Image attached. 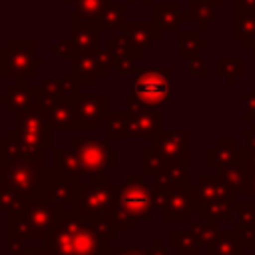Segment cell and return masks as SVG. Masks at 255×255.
<instances>
[{"mask_svg": "<svg viewBox=\"0 0 255 255\" xmlns=\"http://www.w3.org/2000/svg\"><path fill=\"white\" fill-rule=\"evenodd\" d=\"M163 161H165V157L153 145L143 149V167H145L143 171H145V175L157 177L159 171H161V167H163Z\"/></svg>", "mask_w": 255, "mask_h": 255, "instance_id": "4dcf8cb0", "label": "cell"}, {"mask_svg": "<svg viewBox=\"0 0 255 255\" xmlns=\"http://www.w3.org/2000/svg\"><path fill=\"white\" fill-rule=\"evenodd\" d=\"M126 110L129 112V114H141V112H145L147 110V106L135 96V92H131V94H126Z\"/></svg>", "mask_w": 255, "mask_h": 255, "instance_id": "836d02e7", "label": "cell"}, {"mask_svg": "<svg viewBox=\"0 0 255 255\" xmlns=\"http://www.w3.org/2000/svg\"><path fill=\"white\" fill-rule=\"evenodd\" d=\"M153 187L141 175H128L124 183L116 189L114 207L110 209L108 217L126 231H133L137 221L153 219Z\"/></svg>", "mask_w": 255, "mask_h": 255, "instance_id": "3957f363", "label": "cell"}, {"mask_svg": "<svg viewBox=\"0 0 255 255\" xmlns=\"http://www.w3.org/2000/svg\"><path fill=\"white\" fill-rule=\"evenodd\" d=\"M207 44L199 40L197 32L193 30H183L181 32V46H179V54L181 58H193L201 48H205Z\"/></svg>", "mask_w": 255, "mask_h": 255, "instance_id": "f546056e", "label": "cell"}, {"mask_svg": "<svg viewBox=\"0 0 255 255\" xmlns=\"http://www.w3.org/2000/svg\"><path fill=\"white\" fill-rule=\"evenodd\" d=\"M106 2L108 0H72L74 10H72L70 20H88V22H92L100 14V10L106 6Z\"/></svg>", "mask_w": 255, "mask_h": 255, "instance_id": "484cf974", "label": "cell"}, {"mask_svg": "<svg viewBox=\"0 0 255 255\" xmlns=\"http://www.w3.org/2000/svg\"><path fill=\"white\" fill-rule=\"evenodd\" d=\"M110 139H96V137H74L70 145L78 151L86 177L90 183H108V167L118 165V149L108 143Z\"/></svg>", "mask_w": 255, "mask_h": 255, "instance_id": "8992f818", "label": "cell"}, {"mask_svg": "<svg viewBox=\"0 0 255 255\" xmlns=\"http://www.w3.org/2000/svg\"><path fill=\"white\" fill-rule=\"evenodd\" d=\"M169 74L171 70L165 68H141L135 76L133 92L135 96L151 110H159L165 102H169Z\"/></svg>", "mask_w": 255, "mask_h": 255, "instance_id": "30bf717a", "label": "cell"}, {"mask_svg": "<svg viewBox=\"0 0 255 255\" xmlns=\"http://www.w3.org/2000/svg\"><path fill=\"white\" fill-rule=\"evenodd\" d=\"M44 167V159H38L24 149L18 129H8L0 139V183H6L32 199H40Z\"/></svg>", "mask_w": 255, "mask_h": 255, "instance_id": "7a4b0ae2", "label": "cell"}, {"mask_svg": "<svg viewBox=\"0 0 255 255\" xmlns=\"http://www.w3.org/2000/svg\"><path fill=\"white\" fill-rule=\"evenodd\" d=\"M18 137L24 145V149L38 157L44 159L48 151L54 149V128L48 122V118L38 110H28L24 114H18Z\"/></svg>", "mask_w": 255, "mask_h": 255, "instance_id": "52a82bcc", "label": "cell"}, {"mask_svg": "<svg viewBox=\"0 0 255 255\" xmlns=\"http://www.w3.org/2000/svg\"><path fill=\"white\" fill-rule=\"evenodd\" d=\"M0 102L6 106L10 114H24L28 110L38 108V86H28L22 80L10 84L4 94H0Z\"/></svg>", "mask_w": 255, "mask_h": 255, "instance_id": "5bb4252c", "label": "cell"}, {"mask_svg": "<svg viewBox=\"0 0 255 255\" xmlns=\"http://www.w3.org/2000/svg\"><path fill=\"white\" fill-rule=\"evenodd\" d=\"M18 255H46V249L44 247H26L22 253Z\"/></svg>", "mask_w": 255, "mask_h": 255, "instance_id": "74e56055", "label": "cell"}, {"mask_svg": "<svg viewBox=\"0 0 255 255\" xmlns=\"http://www.w3.org/2000/svg\"><path fill=\"white\" fill-rule=\"evenodd\" d=\"M30 197L24 195L22 191L6 185V183H0V211H14L18 207H22Z\"/></svg>", "mask_w": 255, "mask_h": 255, "instance_id": "83f0119b", "label": "cell"}, {"mask_svg": "<svg viewBox=\"0 0 255 255\" xmlns=\"http://www.w3.org/2000/svg\"><path fill=\"white\" fill-rule=\"evenodd\" d=\"M40 88L44 92L52 94V96L64 98V96H76V94H80V88L82 86L78 84V80L72 74H68V76H60V78H46L40 84Z\"/></svg>", "mask_w": 255, "mask_h": 255, "instance_id": "d4e9b609", "label": "cell"}, {"mask_svg": "<svg viewBox=\"0 0 255 255\" xmlns=\"http://www.w3.org/2000/svg\"><path fill=\"white\" fill-rule=\"evenodd\" d=\"M62 4H72V0H62Z\"/></svg>", "mask_w": 255, "mask_h": 255, "instance_id": "60d3db41", "label": "cell"}, {"mask_svg": "<svg viewBox=\"0 0 255 255\" xmlns=\"http://www.w3.org/2000/svg\"><path fill=\"white\" fill-rule=\"evenodd\" d=\"M52 165L66 177L70 179H82L86 175L84 163L78 155V151L70 145V147H54L52 149Z\"/></svg>", "mask_w": 255, "mask_h": 255, "instance_id": "d6986e66", "label": "cell"}, {"mask_svg": "<svg viewBox=\"0 0 255 255\" xmlns=\"http://www.w3.org/2000/svg\"><path fill=\"white\" fill-rule=\"evenodd\" d=\"M76 100H78V94L58 98L56 104L44 112V116L48 118V122L54 128V131H74V128H76Z\"/></svg>", "mask_w": 255, "mask_h": 255, "instance_id": "e0dca14e", "label": "cell"}, {"mask_svg": "<svg viewBox=\"0 0 255 255\" xmlns=\"http://www.w3.org/2000/svg\"><path fill=\"white\" fill-rule=\"evenodd\" d=\"M116 30L122 32L131 46H135L143 52L151 50L155 40H159V36H161V28L155 22H135V20L126 22V20H122Z\"/></svg>", "mask_w": 255, "mask_h": 255, "instance_id": "2e32d148", "label": "cell"}, {"mask_svg": "<svg viewBox=\"0 0 255 255\" xmlns=\"http://www.w3.org/2000/svg\"><path fill=\"white\" fill-rule=\"evenodd\" d=\"M185 143H187V131H161V133L153 139V147H155L165 159L187 157Z\"/></svg>", "mask_w": 255, "mask_h": 255, "instance_id": "44dd1931", "label": "cell"}, {"mask_svg": "<svg viewBox=\"0 0 255 255\" xmlns=\"http://www.w3.org/2000/svg\"><path fill=\"white\" fill-rule=\"evenodd\" d=\"M52 52H54V56H58V58H70V60L78 54V52H76V46H74V42H72V38H70V40H58V42H54Z\"/></svg>", "mask_w": 255, "mask_h": 255, "instance_id": "1f68e13d", "label": "cell"}, {"mask_svg": "<svg viewBox=\"0 0 255 255\" xmlns=\"http://www.w3.org/2000/svg\"><path fill=\"white\" fill-rule=\"evenodd\" d=\"M187 16L181 12L179 4L173 2H163V4H153V22L161 30H177L179 24Z\"/></svg>", "mask_w": 255, "mask_h": 255, "instance_id": "7402d4cb", "label": "cell"}, {"mask_svg": "<svg viewBox=\"0 0 255 255\" xmlns=\"http://www.w3.org/2000/svg\"><path fill=\"white\" fill-rule=\"evenodd\" d=\"M106 137L108 139H126L131 137V114L126 112H108L106 118Z\"/></svg>", "mask_w": 255, "mask_h": 255, "instance_id": "603a6c76", "label": "cell"}, {"mask_svg": "<svg viewBox=\"0 0 255 255\" xmlns=\"http://www.w3.org/2000/svg\"><path fill=\"white\" fill-rule=\"evenodd\" d=\"M70 74L78 80L80 86H96L110 72H106L104 66L100 64L98 50H96V52H78L72 58Z\"/></svg>", "mask_w": 255, "mask_h": 255, "instance_id": "9a60e30c", "label": "cell"}, {"mask_svg": "<svg viewBox=\"0 0 255 255\" xmlns=\"http://www.w3.org/2000/svg\"><path fill=\"white\" fill-rule=\"evenodd\" d=\"M96 255H116V253H114V247H106V249H102V251H98Z\"/></svg>", "mask_w": 255, "mask_h": 255, "instance_id": "f35d334b", "label": "cell"}, {"mask_svg": "<svg viewBox=\"0 0 255 255\" xmlns=\"http://www.w3.org/2000/svg\"><path fill=\"white\" fill-rule=\"evenodd\" d=\"M114 253L116 255H149L147 251L133 249V247H114Z\"/></svg>", "mask_w": 255, "mask_h": 255, "instance_id": "8d00e7d4", "label": "cell"}, {"mask_svg": "<svg viewBox=\"0 0 255 255\" xmlns=\"http://www.w3.org/2000/svg\"><path fill=\"white\" fill-rule=\"evenodd\" d=\"M78 179H70L66 175H62L54 165L52 167H44V177H42V193L40 199L44 201H54L64 205L66 209L72 207L74 195H76V187H78Z\"/></svg>", "mask_w": 255, "mask_h": 255, "instance_id": "7c38bea8", "label": "cell"}, {"mask_svg": "<svg viewBox=\"0 0 255 255\" xmlns=\"http://www.w3.org/2000/svg\"><path fill=\"white\" fill-rule=\"evenodd\" d=\"M110 247V241L98 231L92 215L64 209L44 239L46 255H96Z\"/></svg>", "mask_w": 255, "mask_h": 255, "instance_id": "6da1fadb", "label": "cell"}, {"mask_svg": "<svg viewBox=\"0 0 255 255\" xmlns=\"http://www.w3.org/2000/svg\"><path fill=\"white\" fill-rule=\"evenodd\" d=\"M191 233L199 243H209L215 237L213 225H207V223H191Z\"/></svg>", "mask_w": 255, "mask_h": 255, "instance_id": "d6a6232c", "label": "cell"}, {"mask_svg": "<svg viewBox=\"0 0 255 255\" xmlns=\"http://www.w3.org/2000/svg\"><path fill=\"white\" fill-rule=\"evenodd\" d=\"M126 6H128V2H106V6L100 10V14L92 22L100 28V32L118 28V24L124 20Z\"/></svg>", "mask_w": 255, "mask_h": 255, "instance_id": "cb8c5ba5", "label": "cell"}, {"mask_svg": "<svg viewBox=\"0 0 255 255\" xmlns=\"http://www.w3.org/2000/svg\"><path fill=\"white\" fill-rule=\"evenodd\" d=\"M128 4H137V2H145V4H149L151 0H126Z\"/></svg>", "mask_w": 255, "mask_h": 255, "instance_id": "ab89813d", "label": "cell"}, {"mask_svg": "<svg viewBox=\"0 0 255 255\" xmlns=\"http://www.w3.org/2000/svg\"><path fill=\"white\" fill-rule=\"evenodd\" d=\"M46 60L36 56V40L32 38H10L4 48H0V76H14L26 82L34 78L38 68H44Z\"/></svg>", "mask_w": 255, "mask_h": 255, "instance_id": "5b68a950", "label": "cell"}, {"mask_svg": "<svg viewBox=\"0 0 255 255\" xmlns=\"http://www.w3.org/2000/svg\"><path fill=\"white\" fill-rule=\"evenodd\" d=\"M106 48L112 54V64L118 74H131L137 68V60L143 56V50L131 46L122 32L106 42Z\"/></svg>", "mask_w": 255, "mask_h": 255, "instance_id": "4fadbf2b", "label": "cell"}, {"mask_svg": "<svg viewBox=\"0 0 255 255\" xmlns=\"http://www.w3.org/2000/svg\"><path fill=\"white\" fill-rule=\"evenodd\" d=\"M153 201L155 207H159L163 221H183L193 209V191L187 183L169 185L157 181L153 185Z\"/></svg>", "mask_w": 255, "mask_h": 255, "instance_id": "ba28073f", "label": "cell"}, {"mask_svg": "<svg viewBox=\"0 0 255 255\" xmlns=\"http://www.w3.org/2000/svg\"><path fill=\"white\" fill-rule=\"evenodd\" d=\"M211 16H213V10H211V6L205 0H189V14H187V18L197 22L199 28H207Z\"/></svg>", "mask_w": 255, "mask_h": 255, "instance_id": "f1b7e54d", "label": "cell"}, {"mask_svg": "<svg viewBox=\"0 0 255 255\" xmlns=\"http://www.w3.org/2000/svg\"><path fill=\"white\" fill-rule=\"evenodd\" d=\"M189 72L191 74H205V64H203V58H199V56H193L191 58V62H189Z\"/></svg>", "mask_w": 255, "mask_h": 255, "instance_id": "d590c367", "label": "cell"}, {"mask_svg": "<svg viewBox=\"0 0 255 255\" xmlns=\"http://www.w3.org/2000/svg\"><path fill=\"white\" fill-rule=\"evenodd\" d=\"M197 245L199 241L191 231H183V229L171 231V247L177 249L181 255H197Z\"/></svg>", "mask_w": 255, "mask_h": 255, "instance_id": "4316f807", "label": "cell"}, {"mask_svg": "<svg viewBox=\"0 0 255 255\" xmlns=\"http://www.w3.org/2000/svg\"><path fill=\"white\" fill-rule=\"evenodd\" d=\"M26 249V239L16 237V235H8V251L10 255H18Z\"/></svg>", "mask_w": 255, "mask_h": 255, "instance_id": "e575fe53", "label": "cell"}, {"mask_svg": "<svg viewBox=\"0 0 255 255\" xmlns=\"http://www.w3.org/2000/svg\"><path fill=\"white\" fill-rule=\"evenodd\" d=\"M108 118V94H78L74 131H96Z\"/></svg>", "mask_w": 255, "mask_h": 255, "instance_id": "8fae6325", "label": "cell"}, {"mask_svg": "<svg viewBox=\"0 0 255 255\" xmlns=\"http://www.w3.org/2000/svg\"><path fill=\"white\" fill-rule=\"evenodd\" d=\"M70 38L76 52H96L100 50V28L88 20H70Z\"/></svg>", "mask_w": 255, "mask_h": 255, "instance_id": "ac0fdd59", "label": "cell"}, {"mask_svg": "<svg viewBox=\"0 0 255 255\" xmlns=\"http://www.w3.org/2000/svg\"><path fill=\"white\" fill-rule=\"evenodd\" d=\"M118 185L114 183H78L72 201V211L82 215H108L114 207Z\"/></svg>", "mask_w": 255, "mask_h": 255, "instance_id": "9c48e42d", "label": "cell"}, {"mask_svg": "<svg viewBox=\"0 0 255 255\" xmlns=\"http://www.w3.org/2000/svg\"><path fill=\"white\" fill-rule=\"evenodd\" d=\"M66 207L54 201L28 199L22 207L8 211V235L22 237L26 241H44L46 233Z\"/></svg>", "mask_w": 255, "mask_h": 255, "instance_id": "277c9868", "label": "cell"}, {"mask_svg": "<svg viewBox=\"0 0 255 255\" xmlns=\"http://www.w3.org/2000/svg\"><path fill=\"white\" fill-rule=\"evenodd\" d=\"M161 112L147 108L141 114H131V137L155 139L161 133Z\"/></svg>", "mask_w": 255, "mask_h": 255, "instance_id": "ffe728a7", "label": "cell"}]
</instances>
